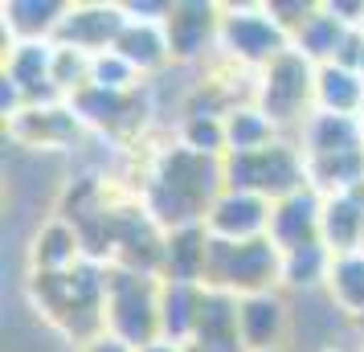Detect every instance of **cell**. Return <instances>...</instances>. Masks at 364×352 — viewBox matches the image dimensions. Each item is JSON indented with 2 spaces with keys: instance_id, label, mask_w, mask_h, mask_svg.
Returning a JSON list of instances; mask_svg holds the SVG:
<instances>
[{
  "instance_id": "obj_20",
  "label": "cell",
  "mask_w": 364,
  "mask_h": 352,
  "mask_svg": "<svg viewBox=\"0 0 364 352\" xmlns=\"http://www.w3.org/2000/svg\"><path fill=\"white\" fill-rule=\"evenodd\" d=\"M74 258H78V234L62 225V221H53L41 230L37 238V267L41 274H62V270L74 267Z\"/></svg>"
},
{
  "instance_id": "obj_19",
  "label": "cell",
  "mask_w": 364,
  "mask_h": 352,
  "mask_svg": "<svg viewBox=\"0 0 364 352\" xmlns=\"http://www.w3.org/2000/svg\"><path fill=\"white\" fill-rule=\"evenodd\" d=\"M328 287L331 303H340L352 316H364V254H336Z\"/></svg>"
},
{
  "instance_id": "obj_6",
  "label": "cell",
  "mask_w": 364,
  "mask_h": 352,
  "mask_svg": "<svg viewBox=\"0 0 364 352\" xmlns=\"http://www.w3.org/2000/svg\"><path fill=\"white\" fill-rule=\"evenodd\" d=\"M270 201L266 197H254V193H221L205 218V230L209 238H221V242H254V238L270 234Z\"/></svg>"
},
{
  "instance_id": "obj_25",
  "label": "cell",
  "mask_w": 364,
  "mask_h": 352,
  "mask_svg": "<svg viewBox=\"0 0 364 352\" xmlns=\"http://www.w3.org/2000/svg\"><path fill=\"white\" fill-rule=\"evenodd\" d=\"M184 144L200 156H217L221 148H230L225 139V123H217V115H188L184 123Z\"/></svg>"
},
{
  "instance_id": "obj_4",
  "label": "cell",
  "mask_w": 364,
  "mask_h": 352,
  "mask_svg": "<svg viewBox=\"0 0 364 352\" xmlns=\"http://www.w3.org/2000/svg\"><path fill=\"white\" fill-rule=\"evenodd\" d=\"M315 95V78L307 58L295 50H287L282 58H274L266 66L262 78V115L270 123H291L299 119V111L307 107V99Z\"/></svg>"
},
{
  "instance_id": "obj_23",
  "label": "cell",
  "mask_w": 364,
  "mask_h": 352,
  "mask_svg": "<svg viewBox=\"0 0 364 352\" xmlns=\"http://www.w3.org/2000/svg\"><path fill=\"white\" fill-rule=\"evenodd\" d=\"M344 37H348L344 25L323 9V13H315V17L299 29V53H303V58H336L340 46H344Z\"/></svg>"
},
{
  "instance_id": "obj_15",
  "label": "cell",
  "mask_w": 364,
  "mask_h": 352,
  "mask_svg": "<svg viewBox=\"0 0 364 352\" xmlns=\"http://www.w3.org/2000/svg\"><path fill=\"white\" fill-rule=\"evenodd\" d=\"M237 316H242V340H246V348L270 352V344L279 340L282 324H287V307H282V299L262 291V295H246L242 307H237Z\"/></svg>"
},
{
  "instance_id": "obj_27",
  "label": "cell",
  "mask_w": 364,
  "mask_h": 352,
  "mask_svg": "<svg viewBox=\"0 0 364 352\" xmlns=\"http://www.w3.org/2000/svg\"><path fill=\"white\" fill-rule=\"evenodd\" d=\"M86 352H135V348H132V344H123L119 336H99V340H95Z\"/></svg>"
},
{
  "instance_id": "obj_12",
  "label": "cell",
  "mask_w": 364,
  "mask_h": 352,
  "mask_svg": "<svg viewBox=\"0 0 364 352\" xmlns=\"http://www.w3.org/2000/svg\"><path fill=\"white\" fill-rule=\"evenodd\" d=\"M209 230L205 225H184L164 238V270L168 283H205V267H209Z\"/></svg>"
},
{
  "instance_id": "obj_24",
  "label": "cell",
  "mask_w": 364,
  "mask_h": 352,
  "mask_svg": "<svg viewBox=\"0 0 364 352\" xmlns=\"http://www.w3.org/2000/svg\"><path fill=\"white\" fill-rule=\"evenodd\" d=\"M70 9H62V4H37V0H13L9 4V25L13 29H21V33H58V25L66 21Z\"/></svg>"
},
{
  "instance_id": "obj_5",
  "label": "cell",
  "mask_w": 364,
  "mask_h": 352,
  "mask_svg": "<svg viewBox=\"0 0 364 352\" xmlns=\"http://www.w3.org/2000/svg\"><path fill=\"white\" fill-rule=\"evenodd\" d=\"M221 46L237 58H246V62H274L287 53V33L279 29V21L270 17V13H230V17H221Z\"/></svg>"
},
{
  "instance_id": "obj_8",
  "label": "cell",
  "mask_w": 364,
  "mask_h": 352,
  "mask_svg": "<svg viewBox=\"0 0 364 352\" xmlns=\"http://www.w3.org/2000/svg\"><path fill=\"white\" fill-rule=\"evenodd\" d=\"M237 307H242V303L233 299L230 291L205 287V295H200V316H197V336H193L200 352H246Z\"/></svg>"
},
{
  "instance_id": "obj_21",
  "label": "cell",
  "mask_w": 364,
  "mask_h": 352,
  "mask_svg": "<svg viewBox=\"0 0 364 352\" xmlns=\"http://www.w3.org/2000/svg\"><path fill=\"white\" fill-rule=\"evenodd\" d=\"M270 119L262 111H254V107H242V111H230L225 119V139H230V151H262L270 148L274 139H270Z\"/></svg>"
},
{
  "instance_id": "obj_17",
  "label": "cell",
  "mask_w": 364,
  "mask_h": 352,
  "mask_svg": "<svg viewBox=\"0 0 364 352\" xmlns=\"http://www.w3.org/2000/svg\"><path fill=\"white\" fill-rule=\"evenodd\" d=\"M53 53L58 46H41V41H29V46H21L13 53V62H9V82L17 86L21 95H50L53 86Z\"/></svg>"
},
{
  "instance_id": "obj_3",
  "label": "cell",
  "mask_w": 364,
  "mask_h": 352,
  "mask_svg": "<svg viewBox=\"0 0 364 352\" xmlns=\"http://www.w3.org/2000/svg\"><path fill=\"white\" fill-rule=\"evenodd\" d=\"M107 311H111V328L123 344H132L135 352L160 344V299L156 287L148 283V274L135 270H115L107 274Z\"/></svg>"
},
{
  "instance_id": "obj_22",
  "label": "cell",
  "mask_w": 364,
  "mask_h": 352,
  "mask_svg": "<svg viewBox=\"0 0 364 352\" xmlns=\"http://www.w3.org/2000/svg\"><path fill=\"white\" fill-rule=\"evenodd\" d=\"M331 258H336V254H331L323 242L282 254V279H287L291 287H315L319 279L331 274Z\"/></svg>"
},
{
  "instance_id": "obj_7",
  "label": "cell",
  "mask_w": 364,
  "mask_h": 352,
  "mask_svg": "<svg viewBox=\"0 0 364 352\" xmlns=\"http://www.w3.org/2000/svg\"><path fill=\"white\" fill-rule=\"evenodd\" d=\"M319 221H323V205L315 197V188H299L291 197H282L270 213V242L282 254L303 250L319 242Z\"/></svg>"
},
{
  "instance_id": "obj_16",
  "label": "cell",
  "mask_w": 364,
  "mask_h": 352,
  "mask_svg": "<svg viewBox=\"0 0 364 352\" xmlns=\"http://www.w3.org/2000/svg\"><path fill=\"white\" fill-rule=\"evenodd\" d=\"M315 99H319V107H323L328 115H356L364 107L360 74H352V70L328 62V66L315 74Z\"/></svg>"
},
{
  "instance_id": "obj_11",
  "label": "cell",
  "mask_w": 364,
  "mask_h": 352,
  "mask_svg": "<svg viewBox=\"0 0 364 352\" xmlns=\"http://www.w3.org/2000/svg\"><path fill=\"white\" fill-rule=\"evenodd\" d=\"M213 33H221V17L213 4H172V13L164 21L172 58H197Z\"/></svg>"
},
{
  "instance_id": "obj_18",
  "label": "cell",
  "mask_w": 364,
  "mask_h": 352,
  "mask_svg": "<svg viewBox=\"0 0 364 352\" xmlns=\"http://www.w3.org/2000/svg\"><path fill=\"white\" fill-rule=\"evenodd\" d=\"M115 53L127 62L132 70H156L168 62V37L156 29V25H144V21H127L123 37L115 41Z\"/></svg>"
},
{
  "instance_id": "obj_13",
  "label": "cell",
  "mask_w": 364,
  "mask_h": 352,
  "mask_svg": "<svg viewBox=\"0 0 364 352\" xmlns=\"http://www.w3.org/2000/svg\"><path fill=\"white\" fill-rule=\"evenodd\" d=\"M200 295L193 283H164L160 291V336L168 344H181L197 336V316H200Z\"/></svg>"
},
{
  "instance_id": "obj_14",
  "label": "cell",
  "mask_w": 364,
  "mask_h": 352,
  "mask_svg": "<svg viewBox=\"0 0 364 352\" xmlns=\"http://www.w3.org/2000/svg\"><path fill=\"white\" fill-rule=\"evenodd\" d=\"M364 123H356L352 115H319L307 123V148L315 160H328V156H348V151H364Z\"/></svg>"
},
{
  "instance_id": "obj_2",
  "label": "cell",
  "mask_w": 364,
  "mask_h": 352,
  "mask_svg": "<svg viewBox=\"0 0 364 352\" xmlns=\"http://www.w3.org/2000/svg\"><path fill=\"white\" fill-rule=\"evenodd\" d=\"M307 168L287 144H270L262 151H230L225 160V185L233 193H254V197H291L303 188Z\"/></svg>"
},
{
  "instance_id": "obj_26",
  "label": "cell",
  "mask_w": 364,
  "mask_h": 352,
  "mask_svg": "<svg viewBox=\"0 0 364 352\" xmlns=\"http://www.w3.org/2000/svg\"><path fill=\"white\" fill-rule=\"evenodd\" d=\"M90 74H95V86H102V90H127V82H132L135 70L111 50V53H99V58H95Z\"/></svg>"
},
{
  "instance_id": "obj_28",
  "label": "cell",
  "mask_w": 364,
  "mask_h": 352,
  "mask_svg": "<svg viewBox=\"0 0 364 352\" xmlns=\"http://www.w3.org/2000/svg\"><path fill=\"white\" fill-rule=\"evenodd\" d=\"M144 352H181L176 344H151V348H144Z\"/></svg>"
},
{
  "instance_id": "obj_1",
  "label": "cell",
  "mask_w": 364,
  "mask_h": 352,
  "mask_svg": "<svg viewBox=\"0 0 364 352\" xmlns=\"http://www.w3.org/2000/svg\"><path fill=\"white\" fill-rule=\"evenodd\" d=\"M282 274V250L270 238H254V242H209V267H205V283L213 291H230V295H262L266 283H274Z\"/></svg>"
},
{
  "instance_id": "obj_10",
  "label": "cell",
  "mask_w": 364,
  "mask_h": 352,
  "mask_svg": "<svg viewBox=\"0 0 364 352\" xmlns=\"http://www.w3.org/2000/svg\"><path fill=\"white\" fill-rule=\"evenodd\" d=\"M319 242L331 254H356V246L364 242V188L336 193V197L323 201Z\"/></svg>"
},
{
  "instance_id": "obj_9",
  "label": "cell",
  "mask_w": 364,
  "mask_h": 352,
  "mask_svg": "<svg viewBox=\"0 0 364 352\" xmlns=\"http://www.w3.org/2000/svg\"><path fill=\"white\" fill-rule=\"evenodd\" d=\"M127 9H107V4H95V9H70L66 21L58 25V46L62 50H102L107 41L115 46L123 29H127Z\"/></svg>"
}]
</instances>
